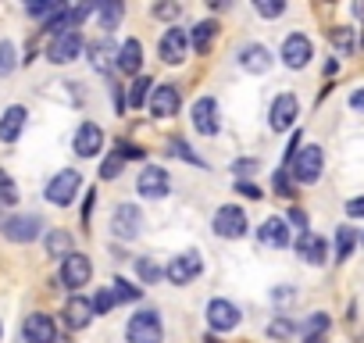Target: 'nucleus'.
<instances>
[{
	"label": "nucleus",
	"instance_id": "nucleus-6",
	"mask_svg": "<svg viewBox=\"0 0 364 343\" xmlns=\"http://www.w3.org/2000/svg\"><path fill=\"white\" fill-rule=\"evenodd\" d=\"M171 190V176L161 168V164H146L139 176H136V194L143 201H164Z\"/></svg>",
	"mask_w": 364,
	"mask_h": 343
},
{
	"label": "nucleus",
	"instance_id": "nucleus-23",
	"mask_svg": "<svg viewBox=\"0 0 364 343\" xmlns=\"http://www.w3.org/2000/svg\"><path fill=\"white\" fill-rule=\"evenodd\" d=\"M296 254L307 261V265H325V258H328V243L318 236V233H300V240H296Z\"/></svg>",
	"mask_w": 364,
	"mask_h": 343
},
{
	"label": "nucleus",
	"instance_id": "nucleus-10",
	"mask_svg": "<svg viewBox=\"0 0 364 343\" xmlns=\"http://www.w3.org/2000/svg\"><path fill=\"white\" fill-rule=\"evenodd\" d=\"M22 343H61L58 339V322L43 311H33L26 315L22 322Z\"/></svg>",
	"mask_w": 364,
	"mask_h": 343
},
{
	"label": "nucleus",
	"instance_id": "nucleus-16",
	"mask_svg": "<svg viewBox=\"0 0 364 343\" xmlns=\"http://www.w3.org/2000/svg\"><path fill=\"white\" fill-rule=\"evenodd\" d=\"M182 104V90L175 83H161L154 93H150V115L154 118H171Z\"/></svg>",
	"mask_w": 364,
	"mask_h": 343
},
{
	"label": "nucleus",
	"instance_id": "nucleus-22",
	"mask_svg": "<svg viewBox=\"0 0 364 343\" xmlns=\"http://www.w3.org/2000/svg\"><path fill=\"white\" fill-rule=\"evenodd\" d=\"M257 240L264 243V247H289V222L286 218H279V215H272V218H264L261 222V229H257Z\"/></svg>",
	"mask_w": 364,
	"mask_h": 343
},
{
	"label": "nucleus",
	"instance_id": "nucleus-42",
	"mask_svg": "<svg viewBox=\"0 0 364 343\" xmlns=\"http://www.w3.org/2000/svg\"><path fill=\"white\" fill-rule=\"evenodd\" d=\"M122 168H125V161H122L118 154H107L104 164H100V179H118V176H122Z\"/></svg>",
	"mask_w": 364,
	"mask_h": 343
},
{
	"label": "nucleus",
	"instance_id": "nucleus-29",
	"mask_svg": "<svg viewBox=\"0 0 364 343\" xmlns=\"http://www.w3.org/2000/svg\"><path fill=\"white\" fill-rule=\"evenodd\" d=\"M328 40H332V47H336L343 58H350V54L357 51V33H353V29H346V26L328 29Z\"/></svg>",
	"mask_w": 364,
	"mask_h": 343
},
{
	"label": "nucleus",
	"instance_id": "nucleus-26",
	"mask_svg": "<svg viewBox=\"0 0 364 343\" xmlns=\"http://www.w3.org/2000/svg\"><path fill=\"white\" fill-rule=\"evenodd\" d=\"M215 36H218V22H215V19H204V22L193 26V33H190V47L200 51V54H208L211 43H215Z\"/></svg>",
	"mask_w": 364,
	"mask_h": 343
},
{
	"label": "nucleus",
	"instance_id": "nucleus-46",
	"mask_svg": "<svg viewBox=\"0 0 364 343\" xmlns=\"http://www.w3.org/2000/svg\"><path fill=\"white\" fill-rule=\"evenodd\" d=\"M178 11H182V8H178V4H168V0L154 4V15H157V19H164V22H175V19H178Z\"/></svg>",
	"mask_w": 364,
	"mask_h": 343
},
{
	"label": "nucleus",
	"instance_id": "nucleus-37",
	"mask_svg": "<svg viewBox=\"0 0 364 343\" xmlns=\"http://www.w3.org/2000/svg\"><path fill=\"white\" fill-rule=\"evenodd\" d=\"M0 204L4 208L18 204V186H15V179L8 176V172H0Z\"/></svg>",
	"mask_w": 364,
	"mask_h": 343
},
{
	"label": "nucleus",
	"instance_id": "nucleus-36",
	"mask_svg": "<svg viewBox=\"0 0 364 343\" xmlns=\"http://www.w3.org/2000/svg\"><path fill=\"white\" fill-rule=\"evenodd\" d=\"M61 8H65L61 0H40V4H29L26 11H29L33 19H43V22H50V19H54V15H58Z\"/></svg>",
	"mask_w": 364,
	"mask_h": 343
},
{
	"label": "nucleus",
	"instance_id": "nucleus-25",
	"mask_svg": "<svg viewBox=\"0 0 364 343\" xmlns=\"http://www.w3.org/2000/svg\"><path fill=\"white\" fill-rule=\"evenodd\" d=\"M86 54H90V65L97 72H111L114 61H118V51L111 40H97V43H86Z\"/></svg>",
	"mask_w": 364,
	"mask_h": 343
},
{
	"label": "nucleus",
	"instance_id": "nucleus-53",
	"mask_svg": "<svg viewBox=\"0 0 364 343\" xmlns=\"http://www.w3.org/2000/svg\"><path fill=\"white\" fill-rule=\"evenodd\" d=\"M350 107H353V111H360V115H364V86H360V90H353V93H350Z\"/></svg>",
	"mask_w": 364,
	"mask_h": 343
},
{
	"label": "nucleus",
	"instance_id": "nucleus-2",
	"mask_svg": "<svg viewBox=\"0 0 364 343\" xmlns=\"http://www.w3.org/2000/svg\"><path fill=\"white\" fill-rule=\"evenodd\" d=\"M125 339L129 343H164V325H161V315L154 307L146 311H136L125 325Z\"/></svg>",
	"mask_w": 364,
	"mask_h": 343
},
{
	"label": "nucleus",
	"instance_id": "nucleus-1",
	"mask_svg": "<svg viewBox=\"0 0 364 343\" xmlns=\"http://www.w3.org/2000/svg\"><path fill=\"white\" fill-rule=\"evenodd\" d=\"M286 168H289V179H293V183L314 186V183L321 179V168H325V150H321L318 143H307V147H300V154H296Z\"/></svg>",
	"mask_w": 364,
	"mask_h": 343
},
{
	"label": "nucleus",
	"instance_id": "nucleus-30",
	"mask_svg": "<svg viewBox=\"0 0 364 343\" xmlns=\"http://www.w3.org/2000/svg\"><path fill=\"white\" fill-rule=\"evenodd\" d=\"M47 254L50 258H68L72 254V236L65 229H50L47 233Z\"/></svg>",
	"mask_w": 364,
	"mask_h": 343
},
{
	"label": "nucleus",
	"instance_id": "nucleus-55",
	"mask_svg": "<svg viewBox=\"0 0 364 343\" xmlns=\"http://www.w3.org/2000/svg\"><path fill=\"white\" fill-rule=\"evenodd\" d=\"M360 47H364V33H360Z\"/></svg>",
	"mask_w": 364,
	"mask_h": 343
},
{
	"label": "nucleus",
	"instance_id": "nucleus-49",
	"mask_svg": "<svg viewBox=\"0 0 364 343\" xmlns=\"http://www.w3.org/2000/svg\"><path fill=\"white\" fill-rule=\"evenodd\" d=\"M346 215H350V218H364V197L346 201Z\"/></svg>",
	"mask_w": 364,
	"mask_h": 343
},
{
	"label": "nucleus",
	"instance_id": "nucleus-52",
	"mask_svg": "<svg viewBox=\"0 0 364 343\" xmlns=\"http://www.w3.org/2000/svg\"><path fill=\"white\" fill-rule=\"evenodd\" d=\"M272 297H275V304H279V307H282V304H293V297H296V293H293V290H289V286H286V290H275V293H272Z\"/></svg>",
	"mask_w": 364,
	"mask_h": 343
},
{
	"label": "nucleus",
	"instance_id": "nucleus-9",
	"mask_svg": "<svg viewBox=\"0 0 364 343\" xmlns=\"http://www.w3.org/2000/svg\"><path fill=\"white\" fill-rule=\"evenodd\" d=\"M186 54H190V36H186V29L168 26L164 36H161V43H157V58H161L164 65H182V61H186Z\"/></svg>",
	"mask_w": 364,
	"mask_h": 343
},
{
	"label": "nucleus",
	"instance_id": "nucleus-47",
	"mask_svg": "<svg viewBox=\"0 0 364 343\" xmlns=\"http://www.w3.org/2000/svg\"><path fill=\"white\" fill-rule=\"evenodd\" d=\"M111 104H114V115H122L129 107V97H125V86H111Z\"/></svg>",
	"mask_w": 364,
	"mask_h": 343
},
{
	"label": "nucleus",
	"instance_id": "nucleus-44",
	"mask_svg": "<svg viewBox=\"0 0 364 343\" xmlns=\"http://www.w3.org/2000/svg\"><path fill=\"white\" fill-rule=\"evenodd\" d=\"M90 304H93V315H107V311L114 307V297H111V290L104 286V290H100V293H97Z\"/></svg>",
	"mask_w": 364,
	"mask_h": 343
},
{
	"label": "nucleus",
	"instance_id": "nucleus-13",
	"mask_svg": "<svg viewBox=\"0 0 364 343\" xmlns=\"http://www.w3.org/2000/svg\"><path fill=\"white\" fill-rule=\"evenodd\" d=\"M240 322H243V315H240V307H236L232 300L215 297V300L208 304V325H211L215 332H232Z\"/></svg>",
	"mask_w": 364,
	"mask_h": 343
},
{
	"label": "nucleus",
	"instance_id": "nucleus-8",
	"mask_svg": "<svg viewBox=\"0 0 364 343\" xmlns=\"http://www.w3.org/2000/svg\"><path fill=\"white\" fill-rule=\"evenodd\" d=\"M61 286L65 290H82L90 279H93V261L86 258V254H79V250H72L65 261H61Z\"/></svg>",
	"mask_w": 364,
	"mask_h": 343
},
{
	"label": "nucleus",
	"instance_id": "nucleus-54",
	"mask_svg": "<svg viewBox=\"0 0 364 343\" xmlns=\"http://www.w3.org/2000/svg\"><path fill=\"white\" fill-rule=\"evenodd\" d=\"M304 343H325V339H321V336H307Z\"/></svg>",
	"mask_w": 364,
	"mask_h": 343
},
{
	"label": "nucleus",
	"instance_id": "nucleus-45",
	"mask_svg": "<svg viewBox=\"0 0 364 343\" xmlns=\"http://www.w3.org/2000/svg\"><path fill=\"white\" fill-rule=\"evenodd\" d=\"M325 329H328V315H321V311L311 315V318L304 322V332H307V336H321Z\"/></svg>",
	"mask_w": 364,
	"mask_h": 343
},
{
	"label": "nucleus",
	"instance_id": "nucleus-24",
	"mask_svg": "<svg viewBox=\"0 0 364 343\" xmlns=\"http://www.w3.org/2000/svg\"><path fill=\"white\" fill-rule=\"evenodd\" d=\"M61 318L68 329H86L93 322V304L86 297H68V304L61 307Z\"/></svg>",
	"mask_w": 364,
	"mask_h": 343
},
{
	"label": "nucleus",
	"instance_id": "nucleus-27",
	"mask_svg": "<svg viewBox=\"0 0 364 343\" xmlns=\"http://www.w3.org/2000/svg\"><path fill=\"white\" fill-rule=\"evenodd\" d=\"M164 150H168V157H182V161H190V164H197V168H208V161H204L186 139H182V136H171Z\"/></svg>",
	"mask_w": 364,
	"mask_h": 343
},
{
	"label": "nucleus",
	"instance_id": "nucleus-33",
	"mask_svg": "<svg viewBox=\"0 0 364 343\" xmlns=\"http://www.w3.org/2000/svg\"><path fill=\"white\" fill-rule=\"evenodd\" d=\"M136 275H139L146 286H154L157 279H164V268H161L154 258H136Z\"/></svg>",
	"mask_w": 364,
	"mask_h": 343
},
{
	"label": "nucleus",
	"instance_id": "nucleus-15",
	"mask_svg": "<svg viewBox=\"0 0 364 343\" xmlns=\"http://www.w3.org/2000/svg\"><path fill=\"white\" fill-rule=\"evenodd\" d=\"M40 229H43L40 215H15V218H8L4 226H0V233H4L11 243H33L40 236Z\"/></svg>",
	"mask_w": 364,
	"mask_h": 343
},
{
	"label": "nucleus",
	"instance_id": "nucleus-20",
	"mask_svg": "<svg viewBox=\"0 0 364 343\" xmlns=\"http://www.w3.org/2000/svg\"><path fill=\"white\" fill-rule=\"evenodd\" d=\"M114 68L122 72V75H139V68H143V43L136 40V36H129L122 47H118V61H114Z\"/></svg>",
	"mask_w": 364,
	"mask_h": 343
},
{
	"label": "nucleus",
	"instance_id": "nucleus-39",
	"mask_svg": "<svg viewBox=\"0 0 364 343\" xmlns=\"http://www.w3.org/2000/svg\"><path fill=\"white\" fill-rule=\"evenodd\" d=\"M254 11L261 19H279L286 11V0H254Z\"/></svg>",
	"mask_w": 364,
	"mask_h": 343
},
{
	"label": "nucleus",
	"instance_id": "nucleus-18",
	"mask_svg": "<svg viewBox=\"0 0 364 343\" xmlns=\"http://www.w3.org/2000/svg\"><path fill=\"white\" fill-rule=\"evenodd\" d=\"M72 150H75L79 157H97V154L104 150V129H100L97 122H82V125L75 129Z\"/></svg>",
	"mask_w": 364,
	"mask_h": 343
},
{
	"label": "nucleus",
	"instance_id": "nucleus-11",
	"mask_svg": "<svg viewBox=\"0 0 364 343\" xmlns=\"http://www.w3.org/2000/svg\"><path fill=\"white\" fill-rule=\"evenodd\" d=\"M82 51H86L82 33H65V36H54V40H50L47 58H50L54 65H72L75 58H82Z\"/></svg>",
	"mask_w": 364,
	"mask_h": 343
},
{
	"label": "nucleus",
	"instance_id": "nucleus-12",
	"mask_svg": "<svg viewBox=\"0 0 364 343\" xmlns=\"http://www.w3.org/2000/svg\"><path fill=\"white\" fill-rule=\"evenodd\" d=\"M311 58H314V43L304 36V33H289L286 40H282V61H286V68H307L311 65Z\"/></svg>",
	"mask_w": 364,
	"mask_h": 343
},
{
	"label": "nucleus",
	"instance_id": "nucleus-40",
	"mask_svg": "<svg viewBox=\"0 0 364 343\" xmlns=\"http://www.w3.org/2000/svg\"><path fill=\"white\" fill-rule=\"evenodd\" d=\"M114 154H118L122 161H143V157H146V150L136 147V143H129V139H118V143H114Z\"/></svg>",
	"mask_w": 364,
	"mask_h": 343
},
{
	"label": "nucleus",
	"instance_id": "nucleus-21",
	"mask_svg": "<svg viewBox=\"0 0 364 343\" xmlns=\"http://www.w3.org/2000/svg\"><path fill=\"white\" fill-rule=\"evenodd\" d=\"M240 68L250 72V75H264V72L272 68V51H268L264 43H247V47L240 51Z\"/></svg>",
	"mask_w": 364,
	"mask_h": 343
},
{
	"label": "nucleus",
	"instance_id": "nucleus-19",
	"mask_svg": "<svg viewBox=\"0 0 364 343\" xmlns=\"http://www.w3.org/2000/svg\"><path fill=\"white\" fill-rule=\"evenodd\" d=\"M26 122H29V111L22 104H11L4 115H0V143H18Z\"/></svg>",
	"mask_w": 364,
	"mask_h": 343
},
{
	"label": "nucleus",
	"instance_id": "nucleus-14",
	"mask_svg": "<svg viewBox=\"0 0 364 343\" xmlns=\"http://www.w3.org/2000/svg\"><path fill=\"white\" fill-rule=\"evenodd\" d=\"M296 115H300V100H296L293 93H279V97L272 100V111H268L272 132H286V129L296 122Z\"/></svg>",
	"mask_w": 364,
	"mask_h": 343
},
{
	"label": "nucleus",
	"instance_id": "nucleus-35",
	"mask_svg": "<svg viewBox=\"0 0 364 343\" xmlns=\"http://www.w3.org/2000/svg\"><path fill=\"white\" fill-rule=\"evenodd\" d=\"M293 332H296V325H293L286 315H275V318H272V325H268V336H272V339H279V343H286Z\"/></svg>",
	"mask_w": 364,
	"mask_h": 343
},
{
	"label": "nucleus",
	"instance_id": "nucleus-41",
	"mask_svg": "<svg viewBox=\"0 0 364 343\" xmlns=\"http://www.w3.org/2000/svg\"><path fill=\"white\" fill-rule=\"evenodd\" d=\"M272 186H275V194H279V197H286V201H293V194H296V190H293V179H289V172H286V168H279V172H275Z\"/></svg>",
	"mask_w": 364,
	"mask_h": 343
},
{
	"label": "nucleus",
	"instance_id": "nucleus-3",
	"mask_svg": "<svg viewBox=\"0 0 364 343\" xmlns=\"http://www.w3.org/2000/svg\"><path fill=\"white\" fill-rule=\"evenodd\" d=\"M204 272V258L200 250H186V254H175L168 265H164V279L171 286H190L193 279H200Z\"/></svg>",
	"mask_w": 364,
	"mask_h": 343
},
{
	"label": "nucleus",
	"instance_id": "nucleus-31",
	"mask_svg": "<svg viewBox=\"0 0 364 343\" xmlns=\"http://www.w3.org/2000/svg\"><path fill=\"white\" fill-rule=\"evenodd\" d=\"M353 247H357V229L339 226V229H336V261H346V258L353 254Z\"/></svg>",
	"mask_w": 364,
	"mask_h": 343
},
{
	"label": "nucleus",
	"instance_id": "nucleus-5",
	"mask_svg": "<svg viewBox=\"0 0 364 343\" xmlns=\"http://www.w3.org/2000/svg\"><path fill=\"white\" fill-rule=\"evenodd\" d=\"M143 226H146V218H143V208L139 204H118L114 211H111V233L118 236V240H136L139 233H143Z\"/></svg>",
	"mask_w": 364,
	"mask_h": 343
},
{
	"label": "nucleus",
	"instance_id": "nucleus-32",
	"mask_svg": "<svg viewBox=\"0 0 364 343\" xmlns=\"http://www.w3.org/2000/svg\"><path fill=\"white\" fill-rule=\"evenodd\" d=\"M97 15H100V29H114L125 15V4H118V0H104V4H97Z\"/></svg>",
	"mask_w": 364,
	"mask_h": 343
},
{
	"label": "nucleus",
	"instance_id": "nucleus-48",
	"mask_svg": "<svg viewBox=\"0 0 364 343\" xmlns=\"http://www.w3.org/2000/svg\"><path fill=\"white\" fill-rule=\"evenodd\" d=\"M236 194H243V197H250V201H261V186H257V183H247V179L236 183Z\"/></svg>",
	"mask_w": 364,
	"mask_h": 343
},
{
	"label": "nucleus",
	"instance_id": "nucleus-17",
	"mask_svg": "<svg viewBox=\"0 0 364 343\" xmlns=\"http://www.w3.org/2000/svg\"><path fill=\"white\" fill-rule=\"evenodd\" d=\"M193 129L200 136H215L222 129V118H218V100L215 97H200L193 104Z\"/></svg>",
	"mask_w": 364,
	"mask_h": 343
},
{
	"label": "nucleus",
	"instance_id": "nucleus-4",
	"mask_svg": "<svg viewBox=\"0 0 364 343\" xmlns=\"http://www.w3.org/2000/svg\"><path fill=\"white\" fill-rule=\"evenodd\" d=\"M79 186H82V176L75 168H61L58 176L47 183V190H43V197L54 204V208H68L72 201H75V194H79Z\"/></svg>",
	"mask_w": 364,
	"mask_h": 343
},
{
	"label": "nucleus",
	"instance_id": "nucleus-28",
	"mask_svg": "<svg viewBox=\"0 0 364 343\" xmlns=\"http://www.w3.org/2000/svg\"><path fill=\"white\" fill-rule=\"evenodd\" d=\"M150 86H154L150 75H136V79L129 83V93H125V97H129V107H132V111H139V107L150 100Z\"/></svg>",
	"mask_w": 364,
	"mask_h": 343
},
{
	"label": "nucleus",
	"instance_id": "nucleus-7",
	"mask_svg": "<svg viewBox=\"0 0 364 343\" xmlns=\"http://www.w3.org/2000/svg\"><path fill=\"white\" fill-rule=\"evenodd\" d=\"M211 229H215V236H222V240H243L250 226H247V215H243L240 204H225V208L215 211Z\"/></svg>",
	"mask_w": 364,
	"mask_h": 343
},
{
	"label": "nucleus",
	"instance_id": "nucleus-50",
	"mask_svg": "<svg viewBox=\"0 0 364 343\" xmlns=\"http://www.w3.org/2000/svg\"><path fill=\"white\" fill-rule=\"evenodd\" d=\"M93 201H97V190L86 194V204H82V226H90V218H93Z\"/></svg>",
	"mask_w": 364,
	"mask_h": 343
},
{
	"label": "nucleus",
	"instance_id": "nucleus-38",
	"mask_svg": "<svg viewBox=\"0 0 364 343\" xmlns=\"http://www.w3.org/2000/svg\"><path fill=\"white\" fill-rule=\"evenodd\" d=\"M15 65H18V61H15V43H11V40H0V79L11 75Z\"/></svg>",
	"mask_w": 364,
	"mask_h": 343
},
{
	"label": "nucleus",
	"instance_id": "nucleus-56",
	"mask_svg": "<svg viewBox=\"0 0 364 343\" xmlns=\"http://www.w3.org/2000/svg\"><path fill=\"white\" fill-rule=\"evenodd\" d=\"M0 336H4V325H0Z\"/></svg>",
	"mask_w": 364,
	"mask_h": 343
},
{
	"label": "nucleus",
	"instance_id": "nucleus-34",
	"mask_svg": "<svg viewBox=\"0 0 364 343\" xmlns=\"http://www.w3.org/2000/svg\"><path fill=\"white\" fill-rule=\"evenodd\" d=\"M111 297H114V304H129V300H139V286H132L129 279H114L111 286Z\"/></svg>",
	"mask_w": 364,
	"mask_h": 343
},
{
	"label": "nucleus",
	"instance_id": "nucleus-51",
	"mask_svg": "<svg viewBox=\"0 0 364 343\" xmlns=\"http://www.w3.org/2000/svg\"><path fill=\"white\" fill-rule=\"evenodd\" d=\"M286 222H293V226H296V229H304V233H307V215H304V211H300V208H293V211H289V218H286Z\"/></svg>",
	"mask_w": 364,
	"mask_h": 343
},
{
	"label": "nucleus",
	"instance_id": "nucleus-43",
	"mask_svg": "<svg viewBox=\"0 0 364 343\" xmlns=\"http://www.w3.org/2000/svg\"><path fill=\"white\" fill-rule=\"evenodd\" d=\"M232 172L243 179V176H254V172H261V161L257 157H240V161H232Z\"/></svg>",
	"mask_w": 364,
	"mask_h": 343
}]
</instances>
